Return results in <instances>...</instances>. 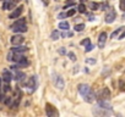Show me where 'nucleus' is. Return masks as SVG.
I'll use <instances>...</instances> for the list:
<instances>
[{"label": "nucleus", "mask_w": 125, "mask_h": 117, "mask_svg": "<svg viewBox=\"0 0 125 117\" xmlns=\"http://www.w3.org/2000/svg\"><path fill=\"white\" fill-rule=\"evenodd\" d=\"M69 28H70V25H69V22H66V21H62V22H60V23H59V29L68 31Z\"/></svg>", "instance_id": "17"}, {"label": "nucleus", "mask_w": 125, "mask_h": 117, "mask_svg": "<svg viewBox=\"0 0 125 117\" xmlns=\"http://www.w3.org/2000/svg\"><path fill=\"white\" fill-rule=\"evenodd\" d=\"M10 90H11L10 83H6V84L4 85V93H8V92H10Z\"/></svg>", "instance_id": "28"}, {"label": "nucleus", "mask_w": 125, "mask_h": 117, "mask_svg": "<svg viewBox=\"0 0 125 117\" xmlns=\"http://www.w3.org/2000/svg\"><path fill=\"white\" fill-rule=\"evenodd\" d=\"M86 64H90V65H94L96 64V60L93 57H88V58H86Z\"/></svg>", "instance_id": "26"}, {"label": "nucleus", "mask_w": 125, "mask_h": 117, "mask_svg": "<svg viewBox=\"0 0 125 117\" xmlns=\"http://www.w3.org/2000/svg\"><path fill=\"white\" fill-rule=\"evenodd\" d=\"M90 8H91V10H98L99 9V4H97V3H91L90 4Z\"/></svg>", "instance_id": "23"}, {"label": "nucleus", "mask_w": 125, "mask_h": 117, "mask_svg": "<svg viewBox=\"0 0 125 117\" xmlns=\"http://www.w3.org/2000/svg\"><path fill=\"white\" fill-rule=\"evenodd\" d=\"M77 10H79V12H81V14H85V12H86V5H85L83 3H81V4L79 5Z\"/></svg>", "instance_id": "21"}, {"label": "nucleus", "mask_w": 125, "mask_h": 117, "mask_svg": "<svg viewBox=\"0 0 125 117\" xmlns=\"http://www.w3.org/2000/svg\"><path fill=\"white\" fill-rule=\"evenodd\" d=\"M0 89H1V77H0Z\"/></svg>", "instance_id": "39"}, {"label": "nucleus", "mask_w": 125, "mask_h": 117, "mask_svg": "<svg viewBox=\"0 0 125 117\" xmlns=\"http://www.w3.org/2000/svg\"><path fill=\"white\" fill-rule=\"evenodd\" d=\"M25 78H26V75H25L23 72H21V71H17V70H16V73H15V76H14V79H15V81H17V82H22Z\"/></svg>", "instance_id": "13"}, {"label": "nucleus", "mask_w": 125, "mask_h": 117, "mask_svg": "<svg viewBox=\"0 0 125 117\" xmlns=\"http://www.w3.org/2000/svg\"><path fill=\"white\" fill-rule=\"evenodd\" d=\"M68 56L70 57V60H71V61H76V56H75V54H74V52H71V51H70V52H68Z\"/></svg>", "instance_id": "27"}, {"label": "nucleus", "mask_w": 125, "mask_h": 117, "mask_svg": "<svg viewBox=\"0 0 125 117\" xmlns=\"http://www.w3.org/2000/svg\"><path fill=\"white\" fill-rule=\"evenodd\" d=\"M83 99H85V101H87V102H93V101H94V99H96V95H94V93L91 90L87 95H85V96H83Z\"/></svg>", "instance_id": "16"}, {"label": "nucleus", "mask_w": 125, "mask_h": 117, "mask_svg": "<svg viewBox=\"0 0 125 117\" xmlns=\"http://www.w3.org/2000/svg\"><path fill=\"white\" fill-rule=\"evenodd\" d=\"M59 37H60V33H59V32H58L56 29L52 32V35H50L52 40H58V39H59Z\"/></svg>", "instance_id": "19"}, {"label": "nucleus", "mask_w": 125, "mask_h": 117, "mask_svg": "<svg viewBox=\"0 0 125 117\" xmlns=\"http://www.w3.org/2000/svg\"><path fill=\"white\" fill-rule=\"evenodd\" d=\"M75 12H76V10H75V9H70L69 11H66V12H65V16H66V17H71V16H74V15H75Z\"/></svg>", "instance_id": "22"}, {"label": "nucleus", "mask_w": 125, "mask_h": 117, "mask_svg": "<svg viewBox=\"0 0 125 117\" xmlns=\"http://www.w3.org/2000/svg\"><path fill=\"white\" fill-rule=\"evenodd\" d=\"M124 38H125V28H124L123 33H120V34L118 35V39H119V40H121V39H124Z\"/></svg>", "instance_id": "33"}, {"label": "nucleus", "mask_w": 125, "mask_h": 117, "mask_svg": "<svg viewBox=\"0 0 125 117\" xmlns=\"http://www.w3.org/2000/svg\"><path fill=\"white\" fill-rule=\"evenodd\" d=\"M107 33L105 32H102L101 34H99V37H98V48H101V49H103L104 48V45H105V42H107Z\"/></svg>", "instance_id": "8"}, {"label": "nucleus", "mask_w": 125, "mask_h": 117, "mask_svg": "<svg viewBox=\"0 0 125 117\" xmlns=\"http://www.w3.org/2000/svg\"><path fill=\"white\" fill-rule=\"evenodd\" d=\"M64 17H66L65 14H60V15H59V18H64Z\"/></svg>", "instance_id": "37"}, {"label": "nucleus", "mask_w": 125, "mask_h": 117, "mask_svg": "<svg viewBox=\"0 0 125 117\" xmlns=\"http://www.w3.org/2000/svg\"><path fill=\"white\" fill-rule=\"evenodd\" d=\"M98 107L103 110H110L112 106L107 102V100H98Z\"/></svg>", "instance_id": "14"}, {"label": "nucleus", "mask_w": 125, "mask_h": 117, "mask_svg": "<svg viewBox=\"0 0 125 117\" xmlns=\"http://www.w3.org/2000/svg\"><path fill=\"white\" fill-rule=\"evenodd\" d=\"M124 28H125V27H119V28H116V29H115V31H114V32L110 34V37H112V38H115V37H118V35H119V34H120V33L124 31Z\"/></svg>", "instance_id": "18"}, {"label": "nucleus", "mask_w": 125, "mask_h": 117, "mask_svg": "<svg viewBox=\"0 0 125 117\" xmlns=\"http://www.w3.org/2000/svg\"><path fill=\"white\" fill-rule=\"evenodd\" d=\"M80 1H81V3H83V1H85V0H80Z\"/></svg>", "instance_id": "40"}, {"label": "nucleus", "mask_w": 125, "mask_h": 117, "mask_svg": "<svg viewBox=\"0 0 125 117\" xmlns=\"http://www.w3.org/2000/svg\"><path fill=\"white\" fill-rule=\"evenodd\" d=\"M11 31L15 33H25L27 32V26L26 25H12Z\"/></svg>", "instance_id": "6"}, {"label": "nucleus", "mask_w": 125, "mask_h": 117, "mask_svg": "<svg viewBox=\"0 0 125 117\" xmlns=\"http://www.w3.org/2000/svg\"><path fill=\"white\" fill-rule=\"evenodd\" d=\"M109 98H110V92L108 88H104L98 95V100H108Z\"/></svg>", "instance_id": "11"}, {"label": "nucleus", "mask_w": 125, "mask_h": 117, "mask_svg": "<svg viewBox=\"0 0 125 117\" xmlns=\"http://www.w3.org/2000/svg\"><path fill=\"white\" fill-rule=\"evenodd\" d=\"M119 8L123 12H125V0H120L119 1Z\"/></svg>", "instance_id": "24"}, {"label": "nucleus", "mask_w": 125, "mask_h": 117, "mask_svg": "<svg viewBox=\"0 0 125 117\" xmlns=\"http://www.w3.org/2000/svg\"><path fill=\"white\" fill-rule=\"evenodd\" d=\"M15 6H16V4L12 1V0H4V4H3L4 10H12Z\"/></svg>", "instance_id": "12"}, {"label": "nucleus", "mask_w": 125, "mask_h": 117, "mask_svg": "<svg viewBox=\"0 0 125 117\" xmlns=\"http://www.w3.org/2000/svg\"><path fill=\"white\" fill-rule=\"evenodd\" d=\"M77 90H79V93H80L82 96H85V95H87V94L91 92V88H90V85H87V84H79V85H77Z\"/></svg>", "instance_id": "7"}, {"label": "nucleus", "mask_w": 125, "mask_h": 117, "mask_svg": "<svg viewBox=\"0 0 125 117\" xmlns=\"http://www.w3.org/2000/svg\"><path fill=\"white\" fill-rule=\"evenodd\" d=\"M71 35H73V33L71 32H68V31H64V33L61 34V37H64V38L65 37H71Z\"/></svg>", "instance_id": "31"}, {"label": "nucleus", "mask_w": 125, "mask_h": 117, "mask_svg": "<svg viewBox=\"0 0 125 117\" xmlns=\"http://www.w3.org/2000/svg\"><path fill=\"white\" fill-rule=\"evenodd\" d=\"M92 49H93V45L90 43V44H87V45H86V49H85V51H86V52H90Z\"/></svg>", "instance_id": "29"}, {"label": "nucleus", "mask_w": 125, "mask_h": 117, "mask_svg": "<svg viewBox=\"0 0 125 117\" xmlns=\"http://www.w3.org/2000/svg\"><path fill=\"white\" fill-rule=\"evenodd\" d=\"M11 50L14 52H25V51L28 50V48L27 46H23V45H16V46L11 48Z\"/></svg>", "instance_id": "15"}, {"label": "nucleus", "mask_w": 125, "mask_h": 117, "mask_svg": "<svg viewBox=\"0 0 125 117\" xmlns=\"http://www.w3.org/2000/svg\"><path fill=\"white\" fill-rule=\"evenodd\" d=\"M4 99H5V95L4 94H0V102H3Z\"/></svg>", "instance_id": "36"}, {"label": "nucleus", "mask_w": 125, "mask_h": 117, "mask_svg": "<svg viewBox=\"0 0 125 117\" xmlns=\"http://www.w3.org/2000/svg\"><path fill=\"white\" fill-rule=\"evenodd\" d=\"M87 16H88V18H90L88 21H94V16H93V15H91V14H88Z\"/></svg>", "instance_id": "35"}, {"label": "nucleus", "mask_w": 125, "mask_h": 117, "mask_svg": "<svg viewBox=\"0 0 125 117\" xmlns=\"http://www.w3.org/2000/svg\"><path fill=\"white\" fill-rule=\"evenodd\" d=\"M22 12H23V6H19L9 15V17L10 18H19V16H21Z\"/></svg>", "instance_id": "9"}, {"label": "nucleus", "mask_w": 125, "mask_h": 117, "mask_svg": "<svg viewBox=\"0 0 125 117\" xmlns=\"http://www.w3.org/2000/svg\"><path fill=\"white\" fill-rule=\"evenodd\" d=\"M59 52H60L61 55H64V54H65V48H60V49H59Z\"/></svg>", "instance_id": "34"}, {"label": "nucleus", "mask_w": 125, "mask_h": 117, "mask_svg": "<svg viewBox=\"0 0 125 117\" xmlns=\"http://www.w3.org/2000/svg\"><path fill=\"white\" fill-rule=\"evenodd\" d=\"M115 18H116V12H115V10L112 8V9H109V10L107 11V14H105V17H104L105 23H113V22L115 21Z\"/></svg>", "instance_id": "1"}, {"label": "nucleus", "mask_w": 125, "mask_h": 117, "mask_svg": "<svg viewBox=\"0 0 125 117\" xmlns=\"http://www.w3.org/2000/svg\"><path fill=\"white\" fill-rule=\"evenodd\" d=\"M12 56H14V51L10 50V52L8 54V61H12Z\"/></svg>", "instance_id": "30"}, {"label": "nucleus", "mask_w": 125, "mask_h": 117, "mask_svg": "<svg viewBox=\"0 0 125 117\" xmlns=\"http://www.w3.org/2000/svg\"><path fill=\"white\" fill-rule=\"evenodd\" d=\"M53 77H54L53 81H54V84H55L56 88H59V89L64 88V81H62V78H61L60 75H53Z\"/></svg>", "instance_id": "5"}, {"label": "nucleus", "mask_w": 125, "mask_h": 117, "mask_svg": "<svg viewBox=\"0 0 125 117\" xmlns=\"http://www.w3.org/2000/svg\"><path fill=\"white\" fill-rule=\"evenodd\" d=\"M11 101H12V98H10V96H9V98H8V96H5V99H4V101H3V102H4L5 105H11Z\"/></svg>", "instance_id": "25"}, {"label": "nucleus", "mask_w": 125, "mask_h": 117, "mask_svg": "<svg viewBox=\"0 0 125 117\" xmlns=\"http://www.w3.org/2000/svg\"><path fill=\"white\" fill-rule=\"evenodd\" d=\"M14 79V76L10 71H4L3 72V76H1V81H4L5 83H10L11 81Z\"/></svg>", "instance_id": "10"}, {"label": "nucleus", "mask_w": 125, "mask_h": 117, "mask_svg": "<svg viewBox=\"0 0 125 117\" xmlns=\"http://www.w3.org/2000/svg\"><path fill=\"white\" fill-rule=\"evenodd\" d=\"M23 40H25V38H23L20 33H16V34L12 35L11 39H10V42H11L12 45H21V44L23 43Z\"/></svg>", "instance_id": "2"}, {"label": "nucleus", "mask_w": 125, "mask_h": 117, "mask_svg": "<svg viewBox=\"0 0 125 117\" xmlns=\"http://www.w3.org/2000/svg\"><path fill=\"white\" fill-rule=\"evenodd\" d=\"M0 1H4V0H0Z\"/></svg>", "instance_id": "41"}, {"label": "nucleus", "mask_w": 125, "mask_h": 117, "mask_svg": "<svg viewBox=\"0 0 125 117\" xmlns=\"http://www.w3.org/2000/svg\"><path fill=\"white\" fill-rule=\"evenodd\" d=\"M45 113H47L49 117H53V116H58V115H59L58 110H56L52 104H47V105H45Z\"/></svg>", "instance_id": "3"}, {"label": "nucleus", "mask_w": 125, "mask_h": 117, "mask_svg": "<svg viewBox=\"0 0 125 117\" xmlns=\"http://www.w3.org/2000/svg\"><path fill=\"white\" fill-rule=\"evenodd\" d=\"M91 43V40L88 39V38H86V39H83L82 42H81V45H87V44H90Z\"/></svg>", "instance_id": "32"}, {"label": "nucleus", "mask_w": 125, "mask_h": 117, "mask_svg": "<svg viewBox=\"0 0 125 117\" xmlns=\"http://www.w3.org/2000/svg\"><path fill=\"white\" fill-rule=\"evenodd\" d=\"M26 85H27V88H31V92H34L36 88H37V85H38V83H37V77H36V76L30 77Z\"/></svg>", "instance_id": "4"}, {"label": "nucleus", "mask_w": 125, "mask_h": 117, "mask_svg": "<svg viewBox=\"0 0 125 117\" xmlns=\"http://www.w3.org/2000/svg\"><path fill=\"white\" fill-rule=\"evenodd\" d=\"M12 1H14V3H15V4H19V3H20V1H21V0H12Z\"/></svg>", "instance_id": "38"}, {"label": "nucleus", "mask_w": 125, "mask_h": 117, "mask_svg": "<svg viewBox=\"0 0 125 117\" xmlns=\"http://www.w3.org/2000/svg\"><path fill=\"white\" fill-rule=\"evenodd\" d=\"M76 32H82L83 29H85V25L83 23H79V25H76L75 26V28H74Z\"/></svg>", "instance_id": "20"}]
</instances>
